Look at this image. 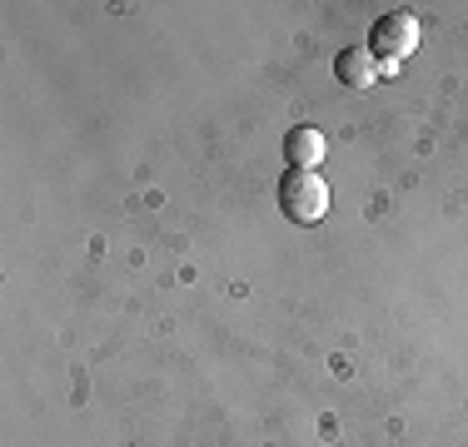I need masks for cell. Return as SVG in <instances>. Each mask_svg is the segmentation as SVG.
<instances>
[{"label":"cell","mask_w":468,"mask_h":447,"mask_svg":"<svg viewBox=\"0 0 468 447\" xmlns=\"http://www.w3.org/2000/svg\"><path fill=\"white\" fill-rule=\"evenodd\" d=\"M369 50L384 55V65L409 60V55L419 50V20L409 16V10H388V16H378L374 30H369Z\"/></svg>","instance_id":"7a4b0ae2"},{"label":"cell","mask_w":468,"mask_h":447,"mask_svg":"<svg viewBox=\"0 0 468 447\" xmlns=\"http://www.w3.org/2000/svg\"><path fill=\"white\" fill-rule=\"evenodd\" d=\"M378 70L384 65L374 60V50H359V45H349V50H339V60H334V75H339L349 89H374Z\"/></svg>","instance_id":"277c9868"},{"label":"cell","mask_w":468,"mask_h":447,"mask_svg":"<svg viewBox=\"0 0 468 447\" xmlns=\"http://www.w3.org/2000/svg\"><path fill=\"white\" fill-rule=\"evenodd\" d=\"M324 134H319L314 125H294L284 134V160H289V170H319L324 164Z\"/></svg>","instance_id":"3957f363"},{"label":"cell","mask_w":468,"mask_h":447,"mask_svg":"<svg viewBox=\"0 0 468 447\" xmlns=\"http://www.w3.org/2000/svg\"><path fill=\"white\" fill-rule=\"evenodd\" d=\"M280 209L294 224H319L329 214V184L319 179V170H289L280 179Z\"/></svg>","instance_id":"6da1fadb"}]
</instances>
